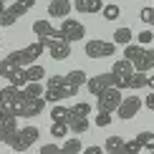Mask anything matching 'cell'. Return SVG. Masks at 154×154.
<instances>
[{"label":"cell","mask_w":154,"mask_h":154,"mask_svg":"<svg viewBox=\"0 0 154 154\" xmlns=\"http://www.w3.org/2000/svg\"><path fill=\"white\" fill-rule=\"evenodd\" d=\"M66 134H68V124H66V121H53V124H51V137L63 139Z\"/></svg>","instance_id":"obj_30"},{"label":"cell","mask_w":154,"mask_h":154,"mask_svg":"<svg viewBox=\"0 0 154 154\" xmlns=\"http://www.w3.org/2000/svg\"><path fill=\"white\" fill-rule=\"evenodd\" d=\"M66 83V76H48L46 86H63Z\"/></svg>","instance_id":"obj_35"},{"label":"cell","mask_w":154,"mask_h":154,"mask_svg":"<svg viewBox=\"0 0 154 154\" xmlns=\"http://www.w3.org/2000/svg\"><path fill=\"white\" fill-rule=\"evenodd\" d=\"M3 8H5V0H0V10H3Z\"/></svg>","instance_id":"obj_42"},{"label":"cell","mask_w":154,"mask_h":154,"mask_svg":"<svg viewBox=\"0 0 154 154\" xmlns=\"http://www.w3.org/2000/svg\"><path fill=\"white\" fill-rule=\"evenodd\" d=\"M33 33H35L38 41H43V38H48V35L61 38V30H58V28H53L48 20H35V23H33Z\"/></svg>","instance_id":"obj_14"},{"label":"cell","mask_w":154,"mask_h":154,"mask_svg":"<svg viewBox=\"0 0 154 154\" xmlns=\"http://www.w3.org/2000/svg\"><path fill=\"white\" fill-rule=\"evenodd\" d=\"M61 152H63V154H79V152H83V144H81V139H79V137H73V139H66V142L61 144Z\"/></svg>","instance_id":"obj_24"},{"label":"cell","mask_w":154,"mask_h":154,"mask_svg":"<svg viewBox=\"0 0 154 154\" xmlns=\"http://www.w3.org/2000/svg\"><path fill=\"white\" fill-rule=\"evenodd\" d=\"M43 46H46V51L51 53V58H53V61H66V58H71V43H68L66 38L48 35V38H43Z\"/></svg>","instance_id":"obj_4"},{"label":"cell","mask_w":154,"mask_h":154,"mask_svg":"<svg viewBox=\"0 0 154 154\" xmlns=\"http://www.w3.org/2000/svg\"><path fill=\"white\" fill-rule=\"evenodd\" d=\"M15 129H18V116L10 111H3L0 114V144H10V139H13V134H15Z\"/></svg>","instance_id":"obj_9"},{"label":"cell","mask_w":154,"mask_h":154,"mask_svg":"<svg viewBox=\"0 0 154 154\" xmlns=\"http://www.w3.org/2000/svg\"><path fill=\"white\" fill-rule=\"evenodd\" d=\"M8 109H10V106H8V104H5V101H3V99H0V114H3V111H8Z\"/></svg>","instance_id":"obj_41"},{"label":"cell","mask_w":154,"mask_h":154,"mask_svg":"<svg viewBox=\"0 0 154 154\" xmlns=\"http://www.w3.org/2000/svg\"><path fill=\"white\" fill-rule=\"evenodd\" d=\"M66 83H68V86H73V88H81L83 83H86V73H83V71H79V68H76V71H71V73H66Z\"/></svg>","instance_id":"obj_26"},{"label":"cell","mask_w":154,"mask_h":154,"mask_svg":"<svg viewBox=\"0 0 154 154\" xmlns=\"http://www.w3.org/2000/svg\"><path fill=\"white\" fill-rule=\"evenodd\" d=\"M104 146H86V154H101Z\"/></svg>","instance_id":"obj_40"},{"label":"cell","mask_w":154,"mask_h":154,"mask_svg":"<svg viewBox=\"0 0 154 154\" xmlns=\"http://www.w3.org/2000/svg\"><path fill=\"white\" fill-rule=\"evenodd\" d=\"M142 51H144L142 43H139V46H131V43H126V46H124V58L134 63V61L139 58V56H142Z\"/></svg>","instance_id":"obj_29"},{"label":"cell","mask_w":154,"mask_h":154,"mask_svg":"<svg viewBox=\"0 0 154 154\" xmlns=\"http://www.w3.org/2000/svg\"><path fill=\"white\" fill-rule=\"evenodd\" d=\"M109 124H111V114L99 111V116H96V126H101V129H104V126H109Z\"/></svg>","instance_id":"obj_34"},{"label":"cell","mask_w":154,"mask_h":154,"mask_svg":"<svg viewBox=\"0 0 154 154\" xmlns=\"http://www.w3.org/2000/svg\"><path fill=\"white\" fill-rule=\"evenodd\" d=\"M38 126H25V129H15V134H13V139H10V144L15 152H25V149H30V146L35 144V139H38Z\"/></svg>","instance_id":"obj_3"},{"label":"cell","mask_w":154,"mask_h":154,"mask_svg":"<svg viewBox=\"0 0 154 154\" xmlns=\"http://www.w3.org/2000/svg\"><path fill=\"white\" fill-rule=\"evenodd\" d=\"M20 91H23L20 86H15V83H8V86H5L3 91H0V99H3L5 104H13V101H15L18 96H20Z\"/></svg>","instance_id":"obj_19"},{"label":"cell","mask_w":154,"mask_h":154,"mask_svg":"<svg viewBox=\"0 0 154 154\" xmlns=\"http://www.w3.org/2000/svg\"><path fill=\"white\" fill-rule=\"evenodd\" d=\"M46 111V99L43 96H35V99H25V119H33L38 114Z\"/></svg>","instance_id":"obj_16"},{"label":"cell","mask_w":154,"mask_h":154,"mask_svg":"<svg viewBox=\"0 0 154 154\" xmlns=\"http://www.w3.org/2000/svg\"><path fill=\"white\" fill-rule=\"evenodd\" d=\"M43 51H46L43 41H35V43H30V46H25L20 51H13V58L18 61V66H30V63H35V58Z\"/></svg>","instance_id":"obj_6"},{"label":"cell","mask_w":154,"mask_h":154,"mask_svg":"<svg viewBox=\"0 0 154 154\" xmlns=\"http://www.w3.org/2000/svg\"><path fill=\"white\" fill-rule=\"evenodd\" d=\"M73 10V3L71 0H51V5H48V15L51 18H66L68 13Z\"/></svg>","instance_id":"obj_12"},{"label":"cell","mask_w":154,"mask_h":154,"mask_svg":"<svg viewBox=\"0 0 154 154\" xmlns=\"http://www.w3.org/2000/svg\"><path fill=\"white\" fill-rule=\"evenodd\" d=\"M104 3L101 0H73V10L79 13H101Z\"/></svg>","instance_id":"obj_17"},{"label":"cell","mask_w":154,"mask_h":154,"mask_svg":"<svg viewBox=\"0 0 154 154\" xmlns=\"http://www.w3.org/2000/svg\"><path fill=\"white\" fill-rule=\"evenodd\" d=\"M111 73H114V79H116V88L124 91L126 83H129V76L134 73V63L126 61V58H121V61H116V63L111 66Z\"/></svg>","instance_id":"obj_10"},{"label":"cell","mask_w":154,"mask_h":154,"mask_svg":"<svg viewBox=\"0 0 154 154\" xmlns=\"http://www.w3.org/2000/svg\"><path fill=\"white\" fill-rule=\"evenodd\" d=\"M15 68H18V61L13 58V53H8L3 61H0V76H3V79H8V76L15 71Z\"/></svg>","instance_id":"obj_21"},{"label":"cell","mask_w":154,"mask_h":154,"mask_svg":"<svg viewBox=\"0 0 154 154\" xmlns=\"http://www.w3.org/2000/svg\"><path fill=\"white\" fill-rule=\"evenodd\" d=\"M68 116H71V109L61 106V101L51 109V121H68Z\"/></svg>","instance_id":"obj_25"},{"label":"cell","mask_w":154,"mask_h":154,"mask_svg":"<svg viewBox=\"0 0 154 154\" xmlns=\"http://www.w3.org/2000/svg\"><path fill=\"white\" fill-rule=\"evenodd\" d=\"M116 53V43L114 41H86V56L88 58H109V56Z\"/></svg>","instance_id":"obj_5"},{"label":"cell","mask_w":154,"mask_h":154,"mask_svg":"<svg viewBox=\"0 0 154 154\" xmlns=\"http://www.w3.org/2000/svg\"><path fill=\"white\" fill-rule=\"evenodd\" d=\"M71 114H81V116H88V114H91V104H86V101H81V104L71 106Z\"/></svg>","instance_id":"obj_32"},{"label":"cell","mask_w":154,"mask_h":154,"mask_svg":"<svg viewBox=\"0 0 154 154\" xmlns=\"http://www.w3.org/2000/svg\"><path fill=\"white\" fill-rule=\"evenodd\" d=\"M152 41H154V33H149V30H144V33H139V43H142V46H149Z\"/></svg>","instance_id":"obj_36"},{"label":"cell","mask_w":154,"mask_h":154,"mask_svg":"<svg viewBox=\"0 0 154 154\" xmlns=\"http://www.w3.org/2000/svg\"><path fill=\"white\" fill-rule=\"evenodd\" d=\"M43 79H46V68L35 66V63L25 66V81H43Z\"/></svg>","instance_id":"obj_23"},{"label":"cell","mask_w":154,"mask_h":154,"mask_svg":"<svg viewBox=\"0 0 154 154\" xmlns=\"http://www.w3.org/2000/svg\"><path fill=\"white\" fill-rule=\"evenodd\" d=\"M101 15H104L106 20H116L121 15V10H119V5H104V8H101Z\"/></svg>","instance_id":"obj_31"},{"label":"cell","mask_w":154,"mask_h":154,"mask_svg":"<svg viewBox=\"0 0 154 154\" xmlns=\"http://www.w3.org/2000/svg\"><path fill=\"white\" fill-rule=\"evenodd\" d=\"M137 142H139L142 149L154 152V131H142V134H137Z\"/></svg>","instance_id":"obj_28"},{"label":"cell","mask_w":154,"mask_h":154,"mask_svg":"<svg viewBox=\"0 0 154 154\" xmlns=\"http://www.w3.org/2000/svg\"><path fill=\"white\" fill-rule=\"evenodd\" d=\"M109 86H116V79H114V73H111V71L86 79V88H88V94H94V96H99V94L104 91V88H109Z\"/></svg>","instance_id":"obj_11"},{"label":"cell","mask_w":154,"mask_h":154,"mask_svg":"<svg viewBox=\"0 0 154 154\" xmlns=\"http://www.w3.org/2000/svg\"><path fill=\"white\" fill-rule=\"evenodd\" d=\"M66 124H68V131H71V134H86L91 121H88V116H81V114H71Z\"/></svg>","instance_id":"obj_15"},{"label":"cell","mask_w":154,"mask_h":154,"mask_svg":"<svg viewBox=\"0 0 154 154\" xmlns=\"http://www.w3.org/2000/svg\"><path fill=\"white\" fill-rule=\"evenodd\" d=\"M121 99H124L121 88H116V86H109V88H104V91L96 96V109H99V111H106V114H114Z\"/></svg>","instance_id":"obj_2"},{"label":"cell","mask_w":154,"mask_h":154,"mask_svg":"<svg viewBox=\"0 0 154 154\" xmlns=\"http://www.w3.org/2000/svg\"><path fill=\"white\" fill-rule=\"evenodd\" d=\"M146 86V73L144 71H134L129 76V83H126V88H131V91H137V88H144Z\"/></svg>","instance_id":"obj_22"},{"label":"cell","mask_w":154,"mask_h":154,"mask_svg":"<svg viewBox=\"0 0 154 154\" xmlns=\"http://www.w3.org/2000/svg\"><path fill=\"white\" fill-rule=\"evenodd\" d=\"M35 5V0H15L13 5L0 10V28H10V25H15L20 18L28 13L30 8Z\"/></svg>","instance_id":"obj_1"},{"label":"cell","mask_w":154,"mask_h":154,"mask_svg":"<svg viewBox=\"0 0 154 154\" xmlns=\"http://www.w3.org/2000/svg\"><path fill=\"white\" fill-rule=\"evenodd\" d=\"M134 71H144V73L154 71V48H144L142 51V56L134 61Z\"/></svg>","instance_id":"obj_13"},{"label":"cell","mask_w":154,"mask_h":154,"mask_svg":"<svg viewBox=\"0 0 154 154\" xmlns=\"http://www.w3.org/2000/svg\"><path fill=\"white\" fill-rule=\"evenodd\" d=\"M51 152H61V144H43L41 154H51Z\"/></svg>","instance_id":"obj_37"},{"label":"cell","mask_w":154,"mask_h":154,"mask_svg":"<svg viewBox=\"0 0 154 154\" xmlns=\"http://www.w3.org/2000/svg\"><path fill=\"white\" fill-rule=\"evenodd\" d=\"M104 152H109V154H126V142L121 137H109Z\"/></svg>","instance_id":"obj_18"},{"label":"cell","mask_w":154,"mask_h":154,"mask_svg":"<svg viewBox=\"0 0 154 154\" xmlns=\"http://www.w3.org/2000/svg\"><path fill=\"white\" fill-rule=\"evenodd\" d=\"M23 91H25V96H28V99H35V96H43V91H46V88L41 86V81H28L23 86Z\"/></svg>","instance_id":"obj_27"},{"label":"cell","mask_w":154,"mask_h":154,"mask_svg":"<svg viewBox=\"0 0 154 154\" xmlns=\"http://www.w3.org/2000/svg\"><path fill=\"white\" fill-rule=\"evenodd\" d=\"M142 101H144L146 109H152V111H154V88H152V94H146V99H142Z\"/></svg>","instance_id":"obj_38"},{"label":"cell","mask_w":154,"mask_h":154,"mask_svg":"<svg viewBox=\"0 0 154 154\" xmlns=\"http://www.w3.org/2000/svg\"><path fill=\"white\" fill-rule=\"evenodd\" d=\"M144 106V101L139 99V96H126V99H121L119 101V106H116V114H119V119L121 121H129L137 116V111Z\"/></svg>","instance_id":"obj_8"},{"label":"cell","mask_w":154,"mask_h":154,"mask_svg":"<svg viewBox=\"0 0 154 154\" xmlns=\"http://www.w3.org/2000/svg\"><path fill=\"white\" fill-rule=\"evenodd\" d=\"M126 152H142V146H139V142H137V139L126 142Z\"/></svg>","instance_id":"obj_39"},{"label":"cell","mask_w":154,"mask_h":154,"mask_svg":"<svg viewBox=\"0 0 154 154\" xmlns=\"http://www.w3.org/2000/svg\"><path fill=\"white\" fill-rule=\"evenodd\" d=\"M131 28H126V25H121V28L114 30V43L116 46H126V43H131Z\"/></svg>","instance_id":"obj_20"},{"label":"cell","mask_w":154,"mask_h":154,"mask_svg":"<svg viewBox=\"0 0 154 154\" xmlns=\"http://www.w3.org/2000/svg\"><path fill=\"white\" fill-rule=\"evenodd\" d=\"M61 38H66L68 43H73V41H83V35H86V28H83V23L79 20H73V18H63V23H61Z\"/></svg>","instance_id":"obj_7"},{"label":"cell","mask_w":154,"mask_h":154,"mask_svg":"<svg viewBox=\"0 0 154 154\" xmlns=\"http://www.w3.org/2000/svg\"><path fill=\"white\" fill-rule=\"evenodd\" d=\"M139 18L144 20V25H154V8H144L139 13Z\"/></svg>","instance_id":"obj_33"}]
</instances>
